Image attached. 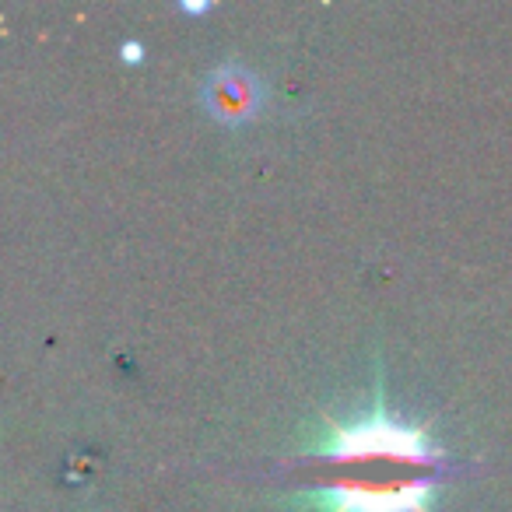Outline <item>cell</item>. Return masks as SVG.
Here are the masks:
<instances>
[{"instance_id": "2", "label": "cell", "mask_w": 512, "mask_h": 512, "mask_svg": "<svg viewBox=\"0 0 512 512\" xmlns=\"http://www.w3.org/2000/svg\"><path fill=\"white\" fill-rule=\"evenodd\" d=\"M207 106L218 120L239 123L260 109V85H256L253 74L239 71V67H221L207 78L204 85Z\"/></svg>"}, {"instance_id": "1", "label": "cell", "mask_w": 512, "mask_h": 512, "mask_svg": "<svg viewBox=\"0 0 512 512\" xmlns=\"http://www.w3.org/2000/svg\"><path fill=\"white\" fill-rule=\"evenodd\" d=\"M313 488V512H428L453 460L421 425H404L383 397L358 421H330L327 439L288 463Z\"/></svg>"}]
</instances>
